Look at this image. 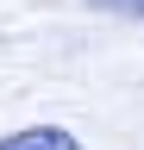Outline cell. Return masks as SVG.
I'll list each match as a JSON object with an SVG mask.
<instances>
[{"label":"cell","mask_w":144,"mask_h":150,"mask_svg":"<svg viewBox=\"0 0 144 150\" xmlns=\"http://www.w3.org/2000/svg\"><path fill=\"white\" fill-rule=\"evenodd\" d=\"M0 150H82V138L69 125H25V131H6Z\"/></svg>","instance_id":"cell-1"},{"label":"cell","mask_w":144,"mask_h":150,"mask_svg":"<svg viewBox=\"0 0 144 150\" xmlns=\"http://www.w3.org/2000/svg\"><path fill=\"white\" fill-rule=\"evenodd\" d=\"M94 6H106V13H125V19H144V0H94Z\"/></svg>","instance_id":"cell-2"}]
</instances>
